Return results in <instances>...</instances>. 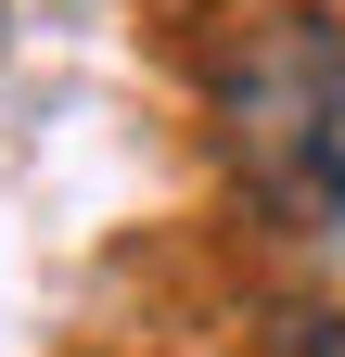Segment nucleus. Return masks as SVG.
I'll return each instance as SVG.
<instances>
[{
  "mask_svg": "<svg viewBox=\"0 0 345 357\" xmlns=\"http://www.w3.org/2000/svg\"><path fill=\"white\" fill-rule=\"evenodd\" d=\"M218 141L269 217H294V230L345 217V26L332 13H269L218 64Z\"/></svg>",
  "mask_w": 345,
  "mask_h": 357,
  "instance_id": "f257e3e1",
  "label": "nucleus"
}]
</instances>
